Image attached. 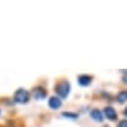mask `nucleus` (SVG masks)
<instances>
[{
	"instance_id": "10",
	"label": "nucleus",
	"mask_w": 127,
	"mask_h": 127,
	"mask_svg": "<svg viewBox=\"0 0 127 127\" xmlns=\"http://www.w3.org/2000/svg\"><path fill=\"white\" fill-rule=\"evenodd\" d=\"M118 127H127V120L125 119V120H123V121H120Z\"/></svg>"
},
{
	"instance_id": "6",
	"label": "nucleus",
	"mask_w": 127,
	"mask_h": 127,
	"mask_svg": "<svg viewBox=\"0 0 127 127\" xmlns=\"http://www.w3.org/2000/svg\"><path fill=\"white\" fill-rule=\"evenodd\" d=\"M104 113H105V116H106L107 119H110V120H116L117 119V112L113 107H105Z\"/></svg>"
},
{
	"instance_id": "8",
	"label": "nucleus",
	"mask_w": 127,
	"mask_h": 127,
	"mask_svg": "<svg viewBox=\"0 0 127 127\" xmlns=\"http://www.w3.org/2000/svg\"><path fill=\"white\" fill-rule=\"evenodd\" d=\"M127 100V91H121L118 95V101L119 103H125Z\"/></svg>"
},
{
	"instance_id": "4",
	"label": "nucleus",
	"mask_w": 127,
	"mask_h": 127,
	"mask_svg": "<svg viewBox=\"0 0 127 127\" xmlns=\"http://www.w3.org/2000/svg\"><path fill=\"white\" fill-rule=\"evenodd\" d=\"M91 81H92V77L91 76H88V75H82L78 77V84L82 85V86H88V85L91 84Z\"/></svg>"
},
{
	"instance_id": "12",
	"label": "nucleus",
	"mask_w": 127,
	"mask_h": 127,
	"mask_svg": "<svg viewBox=\"0 0 127 127\" xmlns=\"http://www.w3.org/2000/svg\"><path fill=\"white\" fill-rule=\"evenodd\" d=\"M124 114H125V116L127 117V107H126V110H125V111H124Z\"/></svg>"
},
{
	"instance_id": "3",
	"label": "nucleus",
	"mask_w": 127,
	"mask_h": 127,
	"mask_svg": "<svg viewBox=\"0 0 127 127\" xmlns=\"http://www.w3.org/2000/svg\"><path fill=\"white\" fill-rule=\"evenodd\" d=\"M47 92L44 91V89H42L41 86H37L33 90V97H34L36 100H41L43 98H46Z\"/></svg>"
},
{
	"instance_id": "5",
	"label": "nucleus",
	"mask_w": 127,
	"mask_h": 127,
	"mask_svg": "<svg viewBox=\"0 0 127 127\" xmlns=\"http://www.w3.org/2000/svg\"><path fill=\"white\" fill-rule=\"evenodd\" d=\"M49 106L53 110H57V108H60L62 106V101L60 98H57V97H51L49 99Z\"/></svg>"
},
{
	"instance_id": "11",
	"label": "nucleus",
	"mask_w": 127,
	"mask_h": 127,
	"mask_svg": "<svg viewBox=\"0 0 127 127\" xmlns=\"http://www.w3.org/2000/svg\"><path fill=\"white\" fill-rule=\"evenodd\" d=\"M123 81H124V83H126L127 84V76H125V77L123 78Z\"/></svg>"
},
{
	"instance_id": "9",
	"label": "nucleus",
	"mask_w": 127,
	"mask_h": 127,
	"mask_svg": "<svg viewBox=\"0 0 127 127\" xmlns=\"http://www.w3.org/2000/svg\"><path fill=\"white\" fill-rule=\"evenodd\" d=\"M63 117H66V118H71V119H77L78 114H77V113H70V112H64V113H63Z\"/></svg>"
},
{
	"instance_id": "7",
	"label": "nucleus",
	"mask_w": 127,
	"mask_h": 127,
	"mask_svg": "<svg viewBox=\"0 0 127 127\" xmlns=\"http://www.w3.org/2000/svg\"><path fill=\"white\" fill-rule=\"evenodd\" d=\"M91 118L95 119L96 121H99V123L103 121V114H101V112H100L99 110H93V111H91Z\"/></svg>"
},
{
	"instance_id": "1",
	"label": "nucleus",
	"mask_w": 127,
	"mask_h": 127,
	"mask_svg": "<svg viewBox=\"0 0 127 127\" xmlns=\"http://www.w3.org/2000/svg\"><path fill=\"white\" fill-rule=\"evenodd\" d=\"M29 100V93L28 91L23 90V89H19L15 92V96H14V101L18 103V104H26Z\"/></svg>"
},
{
	"instance_id": "2",
	"label": "nucleus",
	"mask_w": 127,
	"mask_h": 127,
	"mask_svg": "<svg viewBox=\"0 0 127 127\" xmlns=\"http://www.w3.org/2000/svg\"><path fill=\"white\" fill-rule=\"evenodd\" d=\"M56 92L61 98H66L70 92V84L66 81L61 82L60 84H57L56 86Z\"/></svg>"
}]
</instances>
